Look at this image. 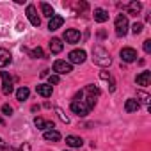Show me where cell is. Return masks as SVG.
Wrapping results in <instances>:
<instances>
[{"mask_svg":"<svg viewBox=\"0 0 151 151\" xmlns=\"http://www.w3.org/2000/svg\"><path fill=\"white\" fill-rule=\"evenodd\" d=\"M100 87H96V86H86L80 93H77V96L73 98V101H71V110L77 114V116H80V117H86L89 112H91V109L96 105V98L100 96Z\"/></svg>","mask_w":151,"mask_h":151,"instance_id":"cell-1","label":"cell"},{"mask_svg":"<svg viewBox=\"0 0 151 151\" xmlns=\"http://www.w3.org/2000/svg\"><path fill=\"white\" fill-rule=\"evenodd\" d=\"M93 62L98 64V66H101V68H107V66L112 64V57H110V53L101 45H96L93 48Z\"/></svg>","mask_w":151,"mask_h":151,"instance_id":"cell-2","label":"cell"},{"mask_svg":"<svg viewBox=\"0 0 151 151\" xmlns=\"http://www.w3.org/2000/svg\"><path fill=\"white\" fill-rule=\"evenodd\" d=\"M126 32H128V18L119 14L116 18V34L119 37H123V36H126Z\"/></svg>","mask_w":151,"mask_h":151,"instance_id":"cell-3","label":"cell"},{"mask_svg":"<svg viewBox=\"0 0 151 151\" xmlns=\"http://www.w3.org/2000/svg\"><path fill=\"white\" fill-rule=\"evenodd\" d=\"M0 77H2V93L9 96L13 93V78L9 77L7 71H0Z\"/></svg>","mask_w":151,"mask_h":151,"instance_id":"cell-4","label":"cell"},{"mask_svg":"<svg viewBox=\"0 0 151 151\" xmlns=\"http://www.w3.org/2000/svg\"><path fill=\"white\" fill-rule=\"evenodd\" d=\"M53 71H55V75H68V73L73 71V68L66 60H55L53 62Z\"/></svg>","mask_w":151,"mask_h":151,"instance_id":"cell-5","label":"cell"},{"mask_svg":"<svg viewBox=\"0 0 151 151\" xmlns=\"http://www.w3.org/2000/svg\"><path fill=\"white\" fill-rule=\"evenodd\" d=\"M86 52L84 50H73L69 52V64H82L86 60Z\"/></svg>","mask_w":151,"mask_h":151,"instance_id":"cell-6","label":"cell"},{"mask_svg":"<svg viewBox=\"0 0 151 151\" xmlns=\"http://www.w3.org/2000/svg\"><path fill=\"white\" fill-rule=\"evenodd\" d=\"M137 50H133V48H130V46H126V48H123L121 50V60H124V62H133V60H137Z\"/></svg>","mask_w":151,"mask_h":151,"instance_id":"cell-7","label":"cell"},{"mask_svg":"<svg viewBox=\"0 0 151 151\" xmlns=\"http://www.w3.org/2000/svg\"><path fill=\"white\" fill-rule=\"evenodd\" d=\"M27 18H29V22H30L34 27H39V25H41V18L37 16V11H36L34 6H27Z\"/></svg>","mask_w":151,"mask_h":151,"instance_id":"cell-8","label":"cell"},{"mask_svg":"<svg viewBox=\"0 0 151 151\" xmlns=\"http://www.w3.org/2000/svg\"><path fill=\"white\" fill-rule=\"evenodd\" d=\"M64 39H66V43L75 45V43H78V41H80V32H78V30H75V29H68V30L64 32Z\"/></svg>","mask_w":151,"mask_h":151,"instance_id":"cell-9","label":"cell"},{"mask_svg":"<svg viewBox=\"0 0 151 151\" xmlns=\"http://www.w3.org/2000/svg\"><path fill=\"white\" fill-rule=\"evenodd\" d=\"M11 60H13V55L9 53V50L0 48V68L9 66V64H11Z\"/></svg>","mask_w":151,"mask_h":151,"instance_id":"cell-10","label":"cell"},{"mask_svg":"<svg viewBox=\"0 0 151 151\" xmlns=\"http://www.w3.org/2000/svg\"><path fill=\"white\" fill-rule=\"evenodd\" d=\"M135 82H137V86H149V82H151V73L149 71H142V73H139L137 75V78H135Z\"/></svg>","mask_w":151,"mask_h":151,"instance_id":"cell-11","label":"cell"},{"mask_svg":"<svg viewBox=\"0 0 151 151\" xmlns=\"http://www.w3.org/2000/svg\"><path fill=\"white\" fill-rule=\"evenodd\" d=\"M34 124L37 130H53V121H45L43 117H36Z\"/></svg>","mask_w":151,"mask_h":151,"instance_id":"cell-12","label":"cell"},{"mask_svg":"<svg viewBox=\"0 0 151 151\" xmlns=\"http://www.w3.org/2000/svg\"><path fill=\"white\" fill-rule=\"evenodd\" d=\"M0 151H30V144L29 142H25L22 147H18V149H13L11 146H7L2 139H0Z\"/></svg>","mask_w":151,"mask_h":151,"instance_id":"cell-13","label":"cell"},{"mask_svg":"<svg viewBox=\"0 0 151 151\" xmlns=\"http://www.w3.org/2000/svg\"><path fill=\"white\" fill-rule=\"evenodd\" d=\"M62 23H64V18H62V16H59V14H55V16H52V18H50L48 29H50V30H57V29H60V27H62Z\"/></svg>","mask_w":151,"mask_h":151,"instance_id":"cell-14","label":"cell"},{"mask_svg":"<svg viewBox=\"0 0 151 151\" xmlns=\"http://www.w3.org/2000/svg\"><path fill=\"white\" fill-rule=\"evenodd\" d=\"M36 93L43 98H50L52 96V86H46V84H39L36 86Z\"/></svg>","mask_w":151,"mask_h":151,"instance_id":"cell-15","label":"cell"},{"mask_svg":"<svg viewBox=\"0 0 151 151\" xmlns=\"http://www.w3.org/2000/svg\"><path fill=\"white\" fill-rule=\"evenodd\" d=\"M139 109H140L139 100H135V98H128L126 100V103H124V110L126 112H137Z\"/></svg>","mask_w":151,"mask_h":151,"instance_id":"cell-16","label":"cell"},{"mask_svg":"<svg viewBox=\"0 0 151 151\" xmlns=\"http://www.w3.org/2000/svg\"><path fill=\"white\" fill-rule=\"evenodd\" d=\"M62 48H64V45H62V41H60L59 37H53V39L50 41V52H52V53H60Z\"/></svg>","mask_w":151,"mask_h":151,"instance_id":"cell-17","label":"cell"},{"mask_svg":"<svg viewBox=\"0 0 151 151\" xmlns=\"http://www.w3.org/2000/svg\"><path fill=\"white\" fill-rule=\"evenodd\" d=\"M43 137H45V140H50V142L60 140V133H59L57 130H46V132L43 133Z\"/></svg>","mask_w":151,"mask_h":151,"instance_id":"cell-18","label":"cell"},{"mask_svg":"<svg viewBox=\"0 0 151 151\" xmlns=\"http://www.w3.org/2000/svg\"><path fill=\"white\" fill-rule=\"evenodd\" d=\"M66 144H68V146H71V147H82L84 140H82L80 137H75V135H69V137H66Z\"/></svg>","mask_w":151,"mask_h":151,"instance_id":"cell-19","label":"cell"},{"mask_svg":"<svg viewBox=\"0 0 151 151\" xmlns=\"http://www.w3.org/2000/svg\"><path fill=\"white\" fill-rule=\"evenodd\" d=\"M94 20L98 22V23H103V22H107L109 20V13L105 11V9H94Z\"/></svg>","mask_w":151,"mask_h":151,"instance_id":"cell-20","label":"cell"},{"mask_svg":"<svg viewBox=\"0 0 151 151\" xmlns=\"http://www.w3.org/2000/svg\"><path fill=\"white\" fill-rule=\"evenodd\" d=\"M126 9H128V13H130V14L137 16V14L140 13V9H142V4H140V2H130V4L126 6Z\"/></svg>","mask_w":151,"mask_h":151,"instance_id":"cell-21","label":"cell"},{"mask_svg":"<svg viewBox=\"0 0 151 151\" xmlns=\"http://www.w3.org/2000/svg\"><path fill=\"white\" fill-rule=\"evenodd\" d=\"M41 11H43V14H45L46 18H52V16H55V11H53V7H52L50 4H46V2H43V4H41Z\"/></svg>","mask_w":151,"mask_h":151,"instance_id":"cell-22","label":"cell"},{"mask_svg":"<svg viewBox=\"0 0 151 151\" xmlns=\"http://www.w3.org/2000/svg\"><path fill=\"white\" fill-rule=\"evenodd\" d=\"M29 94H30V91H29L27 87H20V89L16 91V100H18V101H25V100L29 98Z\"/></svg>","mask_w":151,"mask_h":151,"instance_id":"cell-23","label":"cell"},{"mask_svg":"<svg viewBox=\"0 0 151 151\" xmlns=\"http://www.w3.org/2000/svg\"><path fill=\"white\" fill-rule=\"evenodd\" d=\"M25 52H29L30 57H34V59H43V57H45V52H43L41 46H37V48H34V50H25Z\"/></svg>","mask_w":151,"mask_h":151,"instance_id":"cell-24","label":"cell"},{"mask_svg":"<svg viewBox=\"0 0 151 151\" xmlns=\"http://www.w3.org/2000/svg\"><path fill=\"white\" fill-rule=\"evenodd\" d=\"M137 98H139L144 105H147V107H149V100H151V96H149L146 91H137ZM140 101H139V103H140Z\"/></svg>","mask_w":151,"mask_h":151,"instance_id":"cell-25","label":"cell"},{"mask_svg":"<svg viewBox=\"0 0 151 151\" xmlns=\"http://www.w3.org/2000/svg\"><path fill=\"white\" fill-rule=\"evenodd\" d=\"M55 112H57L59 119H60V121H62L64 124H69V116H66V112H64L62 109H59V107H57V109H55Z\"/></svg>","mask_w":151,"mask_h":151,"instance_id":"cell-26","label":"cell"},{"mask_svg":"<svg viewBox=\"0 0 151 151\" xmlns=\"http://www.w3.org/2000/svg\"><path fill=\"white\" fill-rule=\"evenodd\" d=\"M142 29H144V27H142V23H133V27H132V32L137 36V34H140V32H142Z\"/></svg>","mask_w":151,"mask_h":151,"instance_id":"cell-27","label":"cell"},{"mask_svg":"<svg viewBox=\"0 0 151 151\" xmlns=\"http://www.w3.org/2000/svg\"><path fill=\"white\" fill-rule=\"evenodd\" d=\"M89 6H87V2H80V4H77V6H75V9H77V11H86Z\"/></svg>","mask_w":151,"mask_h":151,"instance_id":"cell-28","label":"cell"},{"mask_svg":"<svg viewBox=\"0 0 151 151\" xmlns=\"http://www.w3.org/2000/svg\"><path fill=\"white\" fill-rule=\"evenodd\" d=\"M2 114H6V116H11V114H13V109H11L9 105H2Z\"/></svg>","mask_w":151,"mask_h":151,"instance_id":"cell-29","label":"cell"},{"mask_svg":"<svg viewBox=\"0 0 151 151\" xmlns=\"http://www.w3.org/2000/svg\"><path fill=\"white\" fill-rule=\"evenodd\" d=\"M59 80H60V78H59V75H50V78H48L50 86H52V84H59Z\"/></svg>","mask_w":151,"mask_h":151,"instance_id":"cell-30","label":"cell"},{"mask_svg":"<svg viewBox=\"0 0 151 151\" xmlns=\"http://www.w3.org/2000/svg\"><path fill=\"white\" fill-rule=\"evenodd\" d=\"M144 52H146V53L151 52V39H146V41H144Z\"/></svg>","mask_w":151,"mask_h":151,"instance_id":"cell-31","label":"cell"},{"mask_svg":"<svg viewBox=\"0 0 151 151\" xmlns=\"http://www.w3.org/2000/svg\"><path fill=\"white\" fill-rule=\"evenodd\" d=\"M100 77H101L103 80H110V78H112V75H110L109 71H101V73H100Z\"/></svg>","mask_w":151,"mask_h":151,"instance_id":"cell-32","label":"cell"}]
</instances>
